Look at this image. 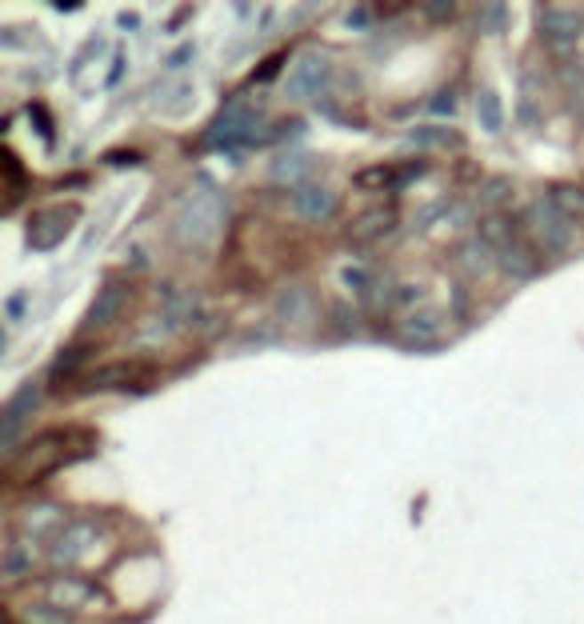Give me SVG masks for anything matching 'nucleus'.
Here are the masks:
<instances>
[{"label":"nucleus","mask_w":584,"mask_h":624,"mask_svg":"<svg viewBox=\"0 0 584 624\" xmlns=\"http://www.w3.org/2000/svg\"><path fill=\"white\" fill-rule=\"evenodd\" d=\"M128 284H120V280H108V284L100 288V296L92 300V308H88L84 316V328H108L112 320L120 316V312L128 308Z\"/></svg>","instance_id":"nucleus-8"},{"label":"nucleus","mask_w":584,"mask_h":624,"mask_svg":"<svg viewBox=\"0 0 584 624\" xmlns=\"http://www.w3.org/2000/svg\"><path fill=\"white\" fill-rule=\"evenodd\" d=\"M312 152H304V148H296V152H280L276 160H272V168H268V176L276 184H292V188H300V184H308L304 176L312 172Z\"/></svg>","instance_id":"nucleus-11"},{"label":"nucleus","mask_w":584,"mask_h":624,"mask_svg":"<svg viewBox=\"0 0 584 624\" xmlns=\"http://www.w3.org/2000/svg\"><path fill=\"white\" fill-rule=\"evenodd\" d=\"M88 540H92V524L60 528L56 540H52V548H48V560H52V564H72V560L88 548Z\"/></svg>","instance_id":"nucleus-12"},{"label":"nucleus","mask_w":584,"mask_h":624,"mask_svg":"<svg viewBox=\"0 0 584 624\" xmlns=\"http://www.w3.org/2000/svg\"><path fill=\"white\" fill-rule=\"evenodd\" d=\"M392 228H396V212H392V208H368V212L352 216L348 240H356V244H372V240L388 236Z\"/></svg>","instance_id":"nucleus-10"},{"label":"nucleus","mask_w":584,"mask_h":624,"mask_svg":"<svg viewBox=\"0 0 584 624\" xmlns=\"http://www.w3.org/2000/svg\"><path fill=\"white\" fill-rule=\"evenodd\" d=\"M288 204H292V212L300 216V220H328V216L336 212V192L320 180H308V184H300V188H292Z\"/></svg>","instance_id":"nucleus-4"},{"label":"nucleus","mask_w":584,"mask_h":624,"mask_svg":"<svg viewBox=\"0 0 584 624\" xmlns=\"http://www.w3.org/2000/svg\"><path fill=\"white\" fill-rule=\"evenodd\" d=\"M548 200L568 216V220H572V216H584V188L580 184H556V188L548 192Z\"/></svg>","instance_id":"nucleus-15"},{"label":"nucleus","mask_w":584,"mask_h":624,"mask_svg":"<svg viewBox=\"0 0 584 624\" xmlns=\"http://www.w3.org/2000/svg\"><path fill=\"white\" fill-rule=\"evenodd\" d=\"M424 12H428L432 20H452V16H456V8H452V4H428V8H424Z\"/></svg>","instance_id":"nucleus-19"},{"label":"nucleus","mask_w":584,"mask_h":624,"mask_svg":"<svg viewBox=\"0 0 584 624\" xmlns=\"http://www.w3.org/2000/svg\"><path fill=\"white\" fill-rule=\"evenodd\" d=\"M276 316H280V324H288V328H300V324H308L312 316H316V300H312V292L304 284H288V288H280L276 292Z\"/></svg>","instance_id":"nucleus-7"},{"label":"nucleus","mask_w":584,"mask_h":624,"mask_svg":"<svg viewBox=\"0 0 584 624\" xmlns=\"http://www.w3.org/2000/svg\"><path fill=\"white\" fill-rule=\"evenodd\" d=\"M496 268L508 272L512 280H524V276H532L540 264H536V252H532L528 244H520V240L504 236L500 244H496Z\"/></svg>","instance_id":"nucleus-9"},{"label":"nucleus","mask_w":584,"mask_h":624,"mask_svg":"<svg viewBox=\"0 0 584 624\" xmlns=\"http://www.w3.org/2000/svg\"><path fill=\"white\" fill-rule=\"evenodd\" d=\"M0 568H4L8 580H16V576H24L32 568V548H24L20 540H8L4 548V560H0Z\"/></svg>","instance_id":"nucleus-17"},{"label":"nucleus","mask_w":584,"mask_h":624,"mask_svg":"<svg viewBox=\"0 0 584 624\" xmlns=\"http://www.w3.org/2000/svg\"><path fill=\"white\" fill-rule=\"evenodd\" d=\"M524 224H528V232H532L536 244L548 248V252L560 256V252L572 248V220H568L552 200H532L528 212H524Z\"/></svg>","instance_id":"nucleus-2"},{"label":"nucleus","mask_w":584,"mask_h":624,"mask_svg":"<svg viewBox=\"0 0 584 624\" xmlns=\"http://www.w3.org/2000/svg\"><path fill=\"white\" fill-rule=\"evenodd\" d=\"M60 524H64V512L56 508V504H32V508H24V528H28L32 536H48Z\"/></svg>","instance_id":"nucleus-14"},{"label":"nucleus","mask_w":584,"mask_h":624,"mask_svg":"<svg viewBox=\"0 0 584 624\" xmlns=\"http://www.w3.org/2000/svg\"><path fill=\"white\" fill-rule=\"evenodd\" d=\"M396 336L404 344H436L444 336V316L440 308H416V312H404L396 324Z\"/></svg>","instance_id":"nucleus-5"},{"label":"nucleus","mask_w":584,"mask_h":624,"mask_svg":"<svg viewBox=\"0 0 584 624\" xmlns=\"http://www.w3.org/2000/svg\"><path fill=\"white\" fill-rule=\"evenodd\" d=\"M220 220H224V200L212 188H200L180 204V212L172 220V236L180 248L204 252V248H212L216 232H220Z\"/></svg>","instance_id":"nucleus-1"},{"label":"nucleus","mask_w":584,"mask_h":624,"mask_svg":"<svg viewBox=\"0 0 584 624\" xmlns=\"http://www.w3.org/2000/svg\"><path fill=\"white\" fill-rule=\"evenodd\" d=\"M492 264H496V248L488 244L484 236H472L456 248V268L468 272V276H484Z\"/></svg>","instance_id":"nucleus-13"},{"label":"nucleus","mask_w":584,"mask_h":624,"mask_svg":"<svg viewBox=\"0 0 584 624\" xmlns=\"http://www.w3.org/2000/svg\"><path fill=\"white\" fill-rule=\"evenodd\" d=\"M24 624H68V612H64L56 600H40V604H28L20 612Z\"/></svg>","instance_id":"nucleus-16"},{"label":"nucleus","mask_w":584,"mask_h":624,"mask_svg":"<svg viewBox=\"0 0 584 624\" xmlns=\"http://www.w3.org/2000/svg\"><path fill=\"white\" fill-rule=\"evenodd\" d=\"M476 112H484V124H488V128H500V100H496L492 92H480Z\"/></svg>","instance_id":"nucleus-18"},{"label":"nucleus","mask_w":584,"mask_h":624,"mask_svg":"<svg viewBox=\"0 0 584 624\" xmlns=\"http://www.w3.org/2000/svg\"><path fill=\"white\" fill-rule=\"evenodd\" d=\"M540 32H544V40H548L552 48L576 44V36H580V12H572V8H560V4L540 8Z\"/></svg>","instance_id":"nucleus-6"},{"label":"nucleus","mask_w":584,"mask_h":624,"mask_svg":"<svg viewBox=\"0 0 584 624\" xmlns=\"http://www.w3.org/2000/svg\"><path fill=\"white\" fill-rule=\"evenodd\" d=\"M328 80H332V60L324 52H304L288 68L284 92L288 100H312V96H320L328 88Z\"/></svg>","instance_id":"nucleus-3"},{"label":"nucleus","mask_w":584,"mask_h":624,"mask_svg":"<svg viewBox=\"0 0 584 624\" xmlns=\"http://www.w3.org/2000/svg\"><path fill=\"white\" fill-rule=\"evenodd\" d=\"M480 16H484V20H488V28L496 32V28H500V20H504V8H500V4H488Z\"/></svg>","instance_id":"nucleus-20"}]
</instances>
